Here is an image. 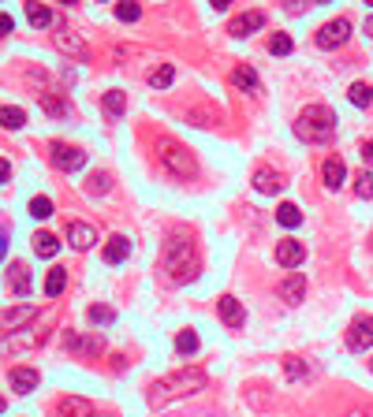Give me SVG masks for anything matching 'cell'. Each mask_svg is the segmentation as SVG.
I'll return each mask as SVG.
<instances>
[{
    "mask_svg": "<svg viewBox=\"0 0 373 417\" xmlns=\"http://www.w3.org/2000/svg\"><path fill=\"white\" fill-rule=\"evenodd\" d=\"M11 34V15H0V38Z\"/></svg>",
    "mask_w": 373,
    "mask_h": 417,
    "instance_id": "obj_40",
    "label": "cell"
},
{
    "mask_svg": "<svg viewBox=\"0 0 373 417\" xmlns=\"http://www.w3.org/2000/svg\"><path fill=\"white\" fill-rule=\"evenodd\" d=\"M254 190H262V194H280L284 190V179L277 172H269V168H257L254 172Z\"/></svg>",
    "mask_w": 373,
    "mask_h": 417,
    "instance_id": "obj_21",
    "label": "cell"
},
{
    "mask_svg": "<svg viewBox=\"0 0 373 417\" xmlns=\"http://www.w3.org/2000/svg\"><path fill=\"white\" fill-rule=\"evenodd\" d=\"M172 78H175V68H172V63H160V68L150 75V90H168Z\"/></svg>",
    "mask_w": 373,
    "mask_h": 417,
    "instance_id": "obj_29",
    "label": "cell"
},
{
    "mask_svg": "<svg viewBox=\"0 0 373 417\" xmlns=\"http://www.w3.org/2000/svg\"><path fill=\"white\" fill-rule=\"evenodd\" d=\"M127 257H131V239H127V235H112L108 246H105V261L108 264H123Z\"/></svg>",
    "mask_w": 373,
    "mask_h": 417,
    "instance_id": "obj_17",
    "label": "cell"
},
{
    "mask_svg": "<svg viewBox=\"0 0 373 417\" xmlns=\"http://www.w3.org/2000/svg\"><path fill=\"white\" fill-rule=\"evenodd\" d=\"M108 187H112V175H108V172H97V175L90 179V194H105Z\"/></svg>",
    "mask_w": 373,
    "mask_h": 417,
    "instance_id": "obj_37",
    "label": "cell"
},
{
    "mask_svg": "<svg viewBox=\"0 0 373 417\" xmlns=\"http://www.w3.org/2000/svg\"><path fill=\"white\" fill-rule=\"evenodd\" d=\"M262 26H265V15L262 11H242L239 19L232 23V34L235 38H250L254 30H262Z\"/></svg>",
    "mask_w": 373,
    "mask_h": 417,
    "instance_id": "obj_14",
    "label": "cell"
},
{
    "mask_svg": "<svg viewBox=\"0 0 373 417\" xmlns=\"http://www.w3.org/2000/svg\"><path fill=\"white\" fill-rule=\"evenodd\" d=\"M362 153H366V160H369V164H373V138H369V142H366V149H362Z\"/></svg>",
    "mask_w": 373,
    "mask_h": 417,
    "instance_id": "obj_44",
    "label": "cell"
},
{
    "mask_svg": "<svg viewBox=\"0 0 373 417\" xmlns=\"http://www.w3.org/2000/svg\"><path fill=\"white\" fill-rule=\"evenodd\" d=\"M56 417H90V403L78 395H63L56 403Z\"/></svg>",
    "mask_w": 373,
    "mask_h": 417,
    "instance_id": "obj_19",
    "label": "cell"
},
{
    "mask_svg": "<svg viewBox=\"0 0 373 417\" xmlns=\"http://www.w3.org/2000/svg\"><path fill=\"white\" fill-rule=\"evenodd\" d=\"M175 350H180V354H194V350H198V336H194L190 328H183L180 336H175Z\"/></svg>",
    "mask_w": 373,
    "mask_h": 417,
    "instance_id": "obj_30",
    "label": "cell"
},
{
    "mask_svg": "<svg viewBox=\"0 0 373 417\" xmlns=\"http://www.w3.org/2000/svg\"><path fill=\"white\" fill-rule=\"evenodd\" d=\"M284 369H287V376H291V380L306 376V365H302V361H295V358H284Z\"/></svg>",
    "mask_w": 373,
    "mask_h": 417,
    "instance_id": "obj_38",
    "label": "cell"
},
{
    "mask_svg": "<svg viewBox=\"0 0 373 417\" xmlns=\"http://www.w3.org/2000/svg\"><path fill=\"white\" fill-rule=\"evenodd\" d=\"M68 287V272L63 269H48V279H45V294L48 298H60V291Z\"/></svg>",
    "mask_w": 373,
    "mask_h": 417,
    "instance_id": "obj_28",
    "label": "cell"
},
{
    "mask_svg": "<svg viewBox=\"0 0 373 417\" xmlns=\"http://www.w3.org/2000/svg\"><path fill=\"white\" fill-rule=\"evenodd\" d=\"M347 101L359 105V108H366L373 101V82H354V86L347 90Z\"/></svg>",
    "mask_w": 373,
    "mask_h": 417,
    "instance_id": "obj_26",
    "label": "cell"
},
{
    "mask_svg": "<svg viewBox=\"0 0 373 417\" xmlns=\"http://www.w3.org/2000/svg\"><path fill=\"white\" fill-rule=\"evenodd\" d=\"M277 261L284 264V269H299V264L306 261V246L295 242V239H280L277 242Z\"/></svg>",
    "mask_w": 373,
    "mask_h": 417,
    "instance_id": "obj_10",
    "label": "cell"
},
{
    "mask_svg": "<svg viewBox=\"0 0 373 417\" xmlns=\"http://www.w3.org/2000/svg\"><path fill=\"white\" fill-rule=\"evenodd\" d=\"M23 123H26V112L23 108H15V105L0 108V127H4V130H19Z\"/></svg>",
    "mask_w": 373,
    "mask_h": 417,
    "instance_id": "obj_25",
    "label": "cell"
},
{
    "mask_svg": "<svg viewBox=\"0 0 373 417\" xmlns=\"http://www.w3.org/2000/svg\"><path fill=\"white\" fill-rule=\"evenodd\" d=\"M198 272H202V257L194 249V239L172 235L165 242V254H160V276L168 283H190V279H198Z\"/></svg>",
    "mask_w": 373,
    "mask_h": 417,
    "instance_id": "obj_1",
    "label": "cell"
},
{
    "mask_svg": "<svg viewBox=\"0 0 373 417\" xmlns=\"http://www.w3.org/2000/svg\"><path fill=\"white\" fill-rule=\"evenodd\" d=\"M332 130H336V112L329 105H306L299 112V120H295V135L302 142H329L332 138Z\"/></svg>",
    "mask_w": 373,
    "mask_h": 417,
    "instance_id": "obj_3",
    "label": "cell"
},
{
    "mask_svg": "<svg viewBox=\"0 0 373 417\" xmlns=\"http://www.w3.org/2000/svg\"><path fill=\"white\" fill-rule=\"evenodd\" d=\"M34 316H38L34 306H11V309H0V331H15V328L30 324Z\"/></svg>",
    "mask_w": 373,
    "mask_h": 417,
    "instance_id": "obj_8",
    "label": "cell"
},
{
    "mask_svg": "<svg viewBox=\"0 0 373 417\" xmlns=\"http://www.w3.org/2000/svg\"><path fill=\"white\" fill-rule=\"evenodd\" d=\"M277 224H280V227H299V224H302V209L291 205V202H284V205L277 209Z\"/></svg>",
    "mask_w": 373,
    "mask_h": 417,
    "instance_id": "obj_27",
    "label": "cell"
},
{
    "mask_svg": "<svg viewBox=\"0 0 373 417\" xmlns=\"http://www.w3.org/2000/svg\"><path fill=\"white\" fill-rule=\"evenodd\" d=\"M325 4H329V0H325Z\"/></svg>",
    "mask_w": 373,
    "mask_h": 417,
    "instance_id": "obj_52",
    "label": "cell"
},
{
    "mask_svg": "<svg viewBox=\"0 0 373 417\" xmlns=\"http://www.w3.org/2000/svg\"><path fill=\"white\" fill-rule=\"evenodd\" d=\"M8 380H11V388L19 391V395H26V391H34V388H38V380H41V376H38V369H30V365H19V369H11V376H8Z\"/></svg>",
    "mask_w": 373,
    "mask_h": 417,
    "instance_id": "obj_15",
    "label": "cell"
},
{
    "mask_svg": "<svg viewBox=\"0 0 373 417\" xmlns=\"http://www.w3.org/2000/svg\"><path fill=\"white\" fill-rule=\"evenodd\" d=\"M101 108L112 115V120H120L123 108H127V97H123V90H108V93L101 97Z\"/></svg>",
    "mask_w": 373,
    "mask_h": 417,
    "instance_id": "obj_24",
    "label": "cell"
},
{
    "mask_svg": "<svg viewBox=\"0 0 373 417\" xmlns=\"http://www.w3.org/2000/svg\"><path fill=\"white\" fill-rule=\"evenodd\" d=\"M369 373H373V358H369Z\"/></svg>",
    "mask_w": 373,
    "mask_h": 417,
    "instance_id": "obj_50",
    "label": "cell"
},
{
    "mask_svg": "<svg viewBox=\"0 0 373 417\" xmlns=\"http://www.w3.org/2000/svg\"><path fill=\"white\" fill-rule=\"evenodd\" d=\"M138 15H142V8L135 4V0H120L116 4V19H123V23H135Z\"/></svg>",
    "mask_w": 373,
    "mask_h": 417,
    "instance_id": "obj_31",
    "label": "cell"
},
{
    "mask_svg": "<svg viewBox=\"0 0 373 417\" xmlns=\"http://www.w3.org/2000/svg\"><path fill=\"white\" fill-rule=\"evenodd\" d=\"M366 4H369V8H373V0H366Z\"/></svg>",
    "mask_w": 373,
    "mask_h": 417,
    "instance_id": "obj_51",
    "label": "cell"
},
{
    "mask_svg": "<svg viewBox=\"0 0 373 417\" xmlns=\"http://www.w3.org/2000/svg\"><path fill=\"white\" fill-rule=\"evenodd\" d=\"M291 48H295V45H291L287 34H272V38H269V53H272V56H287Z\"/></svg>",
    "mask_w": 373,
    "mask_h": 417,
    "instance_id": "obj_32",
    "label": "cell"
},
{
    "mask_svg": "<svg viewBox=\"0 0 373 417\" xmlns=\"http://www.w3.org/2000/svg\"><path fill=\"white\" fill-rule=\"evenodd\" d=\"M53 164L60 172H78L86 164V153H83V149H75V145H60L56 142L53 145Z\"/></svg>",
    "mask_w": 373,
    "mask_h": 417,
    "instance_id": "obj_7",
    "label": "cell"
},
{
    "mask_svg": "<svg viewBox=\"0 0 373 417\" xmlns=\"http://www.w3.org/2000/svg\"><path fill=\"white\" fill-rule=\"evenodd\" d=\"M157 157H160V164H165L172 175H180V179H194V175H198V160H194V153L183 142L160 138L157 142Z\"/></svg>",
    "mask_w": 373,
    "mask_h": 417,
    "instance_id": "obj_4",
    "label": "cell"
},
{
    "mask_svg": "<svg viewBox=\"0 0 373 417\" xmlns=\"http://www.w3.org/2000/svg\"><path fill=\"white\" fill-rule=\"evenodd\" d=\"M53 41H56V48H60V53H68V56H78V60H83V56L90 53V48H86V41L78 38L71 26H60Z\"/></svg>",
    "mask_w": 373,
    "mask_h": 417,
    "instance_id": "obj_9",
    "label": "cell"
},
{
    "mask_svg": "<svg viewBox=\"0 0 373 417\" xmlns=\"http://www.w3.org/2000/svg\"><path fill=\"white\" fill-rule=\"evenodd\" d=\"M34 254H38V257H45V261H48V257H56V254H60V239H56V235H48V231H38V235H34Z\"/></svg>",
    "mask_w": 373,
    "mask_h": 417,
    "instance_id": "obj_23",
    "label": "cell"
},
{
    "mask_svg": "<svg viewBox=\"0 0 373 417\" xmlns=\"http://www.w3.org/2000/svg\"><path fill=\"white\" fill-rule=\"evenodd\" d=\"M60 4H78V0H60Z\"/></svg>",
    "mask_w": 373,
    "mask_h": 417,
    "instance_id": "obj_46",
    "label": "cell"
},
{
    "mask_svg": "<svg viewBox=\"0 0 373 417\" xmlns=\"http://www.w3.org/2000/svg\"><path fill=\"white\" fill-rule=\"evenodd\" d=\"M26 19H30V26L45 30V26H53V11L45 4H38V0H26Z\"/></svg>",
    "mask_w": 373,
    "mask_h": 417,
    "instance_id": "obj_22",
    "label": "cell"
},
{
    "mask_svg": "<svg viewBox=\"0 0 373 417\" xmlns=\"http://www.w3.org/2000/svg\"><path fill=\"white\" fill-rule=\"evenodd\" d=\"M8 287H11V294H19V298H26L30 287H34V279H30V269H26L23 261L8 264Z\"/></svg>",
    "mask_w": 373,
    "mask_h": 417,
    "instance_id": "obj_11",
    "label": "cell"
},
{
    "mask_svg": "<svg viewBox=\"0 0 373 417\" xmlns=\"http://www.w3.org/2000/svg\"><path fill=\"white\" fill-rule=\"evenodd\" d=\"M8 254V235H4V227H0V257Z\"/></svg>",
    "mask_w": 373,
    "mask_h": 417,
    "instance_id": "obj_42",
    "label": "cell"
},
{
    "mask_svg": "<svg viewBox=\"0 0 373 417\" xmlns=\"http://www.w3.org/2000/svg\"><path fill=\"white\" fill-rule=\"evenodd\" d=\"M369 246H373V242H369Z\"/></svg>",
    "mask_w": 373,
    "mask_h": 417,
    "instance_id": "obj_53",
    "label": "cell"
},
{
    "mask_svg": "<svg viewBox=\"0 0 373 417\" xmlns=\"http://www.w3.org/2000/svg\"><path fill=\"white\" fill-rule=\"evenodd\" d=\"M362 30H366V34L373 38V15H369V19H366V26H362Z\"/></svg>",
    "mask_w": 373,
    "mask_h": 417,
    "instance_id": "obj_45",
    "label": "cell"
},
{
    "mask_svg": "<svg viewBox=\"0 0 373 417\" xmlns=\"http://www.w3.org/2000/svg\"><path fill=\"white\" fill-rule=\"evenodd\" d=\"M30 216H38V220L53 216V202H48V197H34V202H30Z\"/></svg>",
    "mask_w": 373,
    "mask_h": 417,
    "instance_id": "obj_35",
    "label": "cell"
},
{
    "mask_svg": "<svg viewBox=\"0 0 373 417\" xmlns=\"http://www.w3.org/2000/svg\"><path fill=\"white\" fill-rule=\"evenodd\" d=\"M209 4H213L217 11H224V8H228V4H232V0H209Z\"/></svg>",
    "mask_w": 373,
    "mask_h": 417,
    "instance_id": "obj_43",
    "label": "cell"
},
{
    "mask_svg": "<svg viewBox=\"0 0 373 417\" xmlns=\"http://www.w3.org/2000/svg\"><path fill=\"white\" fill-rule=\"evenodd\" d=\"M354 194H359L362 202H369V197H373V175L369 172H359V179H354Z\"/></svg>",
    "mask_w": 373,
    "mask_h": 417,
    "instance_id": "obj_33",
    "label": "cell"
},
{
    "mask_svg": "<svg viewBox=\"0 0 373 417\" xmlns=\"http://www.w3.org/2000/svg\"><path fill=\"white\" fill-rule=\"evenodd\" d=\"M41 105H45V112L48 115H68V101H56V97H41Z\"/></svg>",
    "mask_w": 373,
    "mask_h": 417,
    "instance_id": "obj_36",
    "label": "cell"
},
{
    "mask_svg": "<svg viewBox=\"0 0 373 417\" xmlns=\"http://www.w3.org/2000/svg\"><path fill=\"white\" fill-rule=\"evenodd\" d=\"M202 388H205L202 369H180V373L157 380L150 388V406H168V403H175V398H187V395L202 391Z\"/></svg>",
    "mask_w": 373,
    "mask_h": 417,
    "instance_id": "obj_2",
    "label": "cell"
},
{
    "mask_svg": "<svg viewBox=\"0 0 373 417\" xmlns=\"http://www.w3.org/2000/svg\"><path fill=\"white\" fill-rule=\"evenodd\" d=\"M8 175H11V164L0 160V182H8Z\"/></svg>",
    "mask_w": 373,
    "mask_h": 417,
    "instance_id": "obj_41",
    "label": "cell"
},
{
    "mask_svg": "<svg viewBox=\"0 0 373 417\" xmlns=\"http://www.w3.org/2000/svg\"><path fill=\"white\" fill-rule=\"evenodd\" d=\"M90 417H112V413H90Z\"/></svg>",
    "mask_w": 373,
    "mask_h": 417,
    "instance_id": "obj_48",
    "label": "cell"
},
{
    "mask_svg": "<svg viewBox=\"0 0 373 417\" xmlns=\"http://www.w3.org/2000/svg\"><path fill=\"white\" fill-rule=\"evenodd\" d=\"M347 346L351 350H369L373 346V316H354L347 328Z\"/></svg>",
    "mask_w": 373,
    "mask_h": 417,
    "instance_id": "obj_6",
    "label": "cell"
},
{
    "mask_svg": "<svg viewBox=\"0 0 373 417\" xmlns=\"http://www.w3.org/2000/svg\"><path fill=\"white\" fill-rule=\"evenodd\" d=\"M306 8V0H284V11L287 15H295V11H302Z\"/></svg>",
    "mask_w": 373,
    "mask_h": 417,
    "instance_id": "obj_39",
    "label": "cell"
},
{
    "mask_svg": "<svg viewBox=\"0 0 373 417\" xmlns=\"http://www.w3.org/2000/svg\"><path fill=\"white\" fill-rule=\"evenodd\" d=\"M68 242H71L75 249H90V246L97 242V231H93L90 224H83V220H75V224L68 227Z\"/></svg>",
    "mask_w": 373,
    "mask_h": 417,
    "instance_id": "obj_16",
    "label": "cell"
},
{
    "mask_svg": "<svg viewBox=\"0 0 373 417\" xmlns=\"http://www.w3.org/2000/svg\"><path fill=\"white\" fill-rule=\"evenodd\" d=\"M217 313H220V321L228 328H242V321H247V309H242L239 298H232V294H224L217 302Z\"/></svg>",
    "mask_w": 373,
    "mask_h": 417,
    "instance_id": "obj_12",
    "label": "cell"
},
{
    "mask_svg": "<svg viewBox=\"0 0 373 417\" xmlns=\"http://www.w3.org/2000/svg\"><path fill=\"white\" fill-rule=\"evenodd\" d=\"M277 294L284 298L287 306H295V302H302V294H306V279L299 276V272H291L287 279H280V287H277Z\"/></svg>",
    "mask_w": 373,
    "mask_h": 417,
    "instance_id": "obj_13",
    "label": "cell"
},
{
    "mask_svg": "<svg viewBox=\"0 0 373 417\" xmlns=\"http://www.w3.org/2000/svg\"><path fill=\"white\" fill-rule=\"evenodd\" d=\"M351 417H373V413H351Z\"/></svg>",
    "mask_w": 373,
    "mask_h": 417,
    "instance_id": "obj_47",
    "label": "cell"
},
{
    "mask_svg": "<svg viewBox=\"0 0 373 417\" xmlns=\"http://www.w3.org/2000/svg\"><path fill=\"white\" fill-rule=\"evenodd\" d=\"M351 41V23L347 19H332L317 30V45L321 48H339V45H347Z\"/></svg>",
    "mask_w": 373,
    "mask_h": 417,
    "instance_id": "obj_5",
    "label": "cell"
},
{
    "mask_svg": "<svg viewBox=\"0 0 373 417\" xmlns=\"http://www.w3.org/2000/svg\"><path fill=\"white\" fill-rule=\"evenodd\" d=\"M321 175H325V190H339L344 187V179H347V168H344V160L339 157H329L325 168H321Z\"/></svg>",
    "mask_w": 373,
    "mask_h": 417,
    "instance_id": "obj_18",
    "label": "cell"
},
{
    "mask_svg": "<svg viewBox=\"0 0 373 417\" xmlns=\"http://www.w3.org/2000/svg\"><path fill=\"white\" fill-rule=\"evenodd\" d=\"M90 321H93V324H112V321H116V309H108V306H90Z\"/></svg>",
    "mask_w": 373,
    "mask_h": 417,
    "instance_id": "obj_34",
    "label": "cell"
},
{
    "mask_svg": "<svg viewBox=\"0 0 373 417\" xmlns=\"http://www.w3.org/2000/svg\"><path fill=\"white\" fill-rule=\"evenodd\" d=\"M232 82L242 90V93H262V82H257V75H254V68H247V63H239V68L232 71Z\"/></svg>",
    "mask_w": 373,
    "mask_h": 417,
    "instance_id": "obj_20",
    "label": "cell"
},
{
    "mask_svg": "<svg viewBox=\"0 0 373 417\" xmlns=\"http://www.w3.org/2000/svg\"><path fill=\"white\" fill-rule=\"evenodd\" d=\"M0 413H4V398H0Z\"/></svg>",
    "mask_w": 373,
    "mask_h": 417,
    "instance_id": "obj_49",
    "label": "cell"
}]
</instances>
